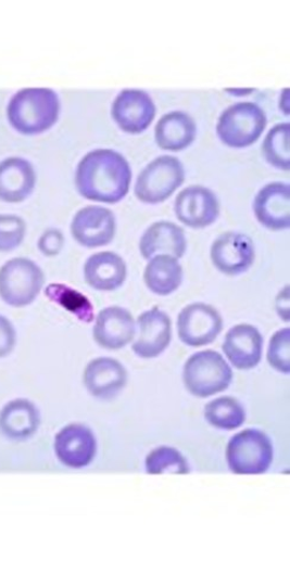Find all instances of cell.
<instances>
[{"label":"cell","mask_w":290,"mask_h":562,"mask_svg":"<svg viewBox=\"0 0 290 562\" xmlns=\"http://www.w3.org/2000/svg\"><path fill=\"white\" fill-rule=\"evenodd\" d=\"M133 170L127 159L112 150H97L83 157L76 173V186L86 200L114 204L129 191Z\"/></svg>","instance_id":"obj_1"},{"label":"cell","mask_w":290,"mask_h":562,"mask_svg":"<svg viewBox=\"0 0 290 562\" xmlns=\"http://www.w3.org/2000/svg\"><path fill=\"white\" fill-rule=\"evenodd\" d=\"M60 110V98L50 88H25L11 99L8 117L22 135L36 136L56 123Z\"/></svg>","instance_id":"obj_2"},{"label":"cell","mask_w":290,"mask_h":562,"mask_svg":"<svg viewBox=\"0 0 290 562\" xmlns=\"http://www.w3.org/2000/svg\"><path fill=\"white\" fill-rule=\"evenodd\" d=\"M234 379V372L222 355L202 350L192 355L184 367V383L190 394L206 398L225 392Z\"/></svg>","instance_id":"obj_3"},{"label":"cell","mask_w":290,"mask_h":562,"mask_svg":"<svg viewBox=\"0 0 290 562\" xmlns=\"http://www.w3.org/2000/svg\"><path fill=\"white\" fill-rule=\"evenodd\" d=\"M226 458L230 471L237 475H261L273 462L272 440L257 429H245L230 438Z\"/></svg>","instance_id":"obj_4"},{"label":"cell","mask_w":290,"mask_h":562,"mask_svg":"<svg viewBox=\"0 0 290 562\" xmlns=\"http://www.w3.org/2000/svg\"><path fill=\"white\" fill-rule=\"evenodd\" d=\"M267 117L254 102H239L224 111L216 131L220 140L234 148L252 145L263 136Z\"/></svg>","instance_id":"obj_5"},{"label":"cell","mask_w":290,"mask_h":562,"mask_svg":"<svg viewBox=\"0 0 290 562\" xmlns=\"http://www.w3.org/2000/svg\"><path fill=\"white\" fill-rule=\"evenodd\" d=\"M43 283L46 276L35 261L11 259L0 269V298L12 307H25L36 301Z\"/></svg>","instance_id":"obj_6"},{"label":"cell","mask_w":290,"mask_h":562,"mask_svg":"<svg viewBox=\"0 0 290 562\" xmlns=\"http://www.w3.org/2000/svg\"><path fill=\"white\" fill-rule=\"evenodd\" d=\"M185 181V169L179 158L156 157L138 176L136 196L149 204L168 200Z\"/></svg>","instance_id":"obj_7"},{"label":"cell","mask_w":290,"mask_h":562,"mask_svg":"<svg viewBox=\"0 0 290 562\" xmlns=\"http://www.w3.org/2000/svg\"><path fill=\"white\" fill-rule=\"evenodd\" d=\"M224 328L219 310L211 305L197 303L186 306L178 318V333L181 342L190 347L207 346L214 342Z\"/></svg>","instance_id":"obj_8"},{"label":"cell","mask_w":290,"mask_h":562,"mask_svg":"<svg viewBox=\"0 0 290 562\" xmlns=\"http://www.w3.org/2000/svg\"><path fill=\"white\" fill-rule=\"evenodd\" d=\"M211 258L215 268L224 274H241L251 268L255 259L253 242L243 233L225 232L214 241Z\"/></svg>","instance_id":"obj_9"},{"label":"cell","mask_w":290,"mask_h":562,"mask_svg":"<svg viewBox=\"0 0 290 562\" xmlns=\"http://www.w3.org/2000/svg\"><path fill=\"white\" fill-rule=\"evenodd\" d=\"M117 223L114 214L103 206H86L72 220L71 232L74 239L86 247L109 245L115 235Z\"/></svg>","instance_id":"obj_10"},{"label":"cell","mask_w":290,"mask_h":562,"mask_svg":"<svg viewBox=\"0 0 290 562\" xmlns=\"http://www.w3.org/2000/svg\"><path fill=\"white\" fill-rule=\"evenodd\" d=\"M176 214L182 225L202 229L219 217L220 205L209 188L192 186L184 189L176 200Z\"/></svg>","instance_id":"obj_11"},{"label":"cell","mask_w":290,"mask_h":562,"mask_svg":"<svg viewBox=\"0 0 290 562\" xmlns=\"http://www.w3.org/2000/svg\"><path fill=\"white\" fill-rule=\"evenodd\" d=\"M155 105L144 91L124 90L113 101L112 117L129 135L147 130L155 117Z\"/></svg>","instance_id":"obj_12"},{"label":"cell","mask_w":290,"mask_h":562,"mask_svg":"<svg viewBox=\"0 0 290 562\" xmlns=\"http://www.w3.org/2000/svg\"><path fill=\"white\" fill-rule=\"evenodd\" d=\"M54 450L64 465L81 469L90 465L97 454V440L90 427L70 424L56 434Z\"/></svg>","instance_id":"obj_13"},{"label":"cell","mask_w":290,"mask_h":562,"mask_svg":"<svg viewBox=\"0 0 290 562\" xmlns=\"http://www.w3.org/2000/svg\"><path fill=\"white\" fill-rule=\"evenodd\" d=\"M139 335L134 352L142 359H154L171 344L172 321L167 314L154 307L138 318Z\"/></svg>","instance_id":"obj_14"},{"label":"cell","mask_w":290,"mask_h":562,"mask_svg":"<svg viewBox=\"0 0 290 562\" xmlns=\"http://www.w3.org/2000/svg\"><path fill=\"white\" fill-rule=\"evenodd\" d=\"M136 336V322L127 309L119 306L108 307L98 315L93 337L101 347L110 350L122 349Z\"/></svg>","instance_id":"obj_15"},{"label":"cell","mask_w":290,"mask_h":562,"mask_svg":"<svg viewBox=\"0 0 290 562\" xmlns=\"http://www.w3.org/2000/svg\"><path fill=\"white\" fill-rule=\"evenodd\" d=\"M263 347V335L249 323L230 329L223 345L227 359L240 371H249L260 363Z\"/></svg>","instance_id":"obj_16"},{"label":"cell","mask_w":290,"mask_h":562,"mask_svg":"<svg viewBox=\"0 0 290 562\" xmlns=\"http://www.w3.org/2000/svg\"><path fill=\"white\" fill-rule=\"evenodd\" d=\"M254 213L261 225L279 231L290 226V189L288 184L274 182L259 191Z\"/></svg>","instance_id":"obj_17"},{"label":"cell","mask_w":290,"mask_h":562,"mask_svg":"<svg viewBox=\"0 0 290 562\" xmlns=\"http://www.w3.org/2000/svg\"><path fill=\"white\" fill-rule=\"evenodd\" d=\"M126 368L117 360L98 358L86 366L84 384L87 392L101 399L117 396L127 383Z\"/></svg>","instance_id":"obj_18"},{"label":"cell","mask_w":290,"mask_h":562,"mask_svg":"<svg viewBox=\"0 0 290 562\" xmlns=\"http://www.w3.org/2000/svg\"><path fill=\"white\" fill-rule=\"evenodd\" d=\"M35 187L36 171L30 162L21 157L0 162V201L21 203L33 194Z\"/></svg>","instance_id":"obj_19"},{"label":"cell","mask_w":290,"mask_h":562,"mask_svg":"<svg viewBox=\"0 0 290 562\" xmlns=\"http://www.w3.org/2000/svg\"><path fill=\"white\" fill-rule=\"evenodd\" d=\"M187 248L185 231L171 221L162 220L152 225L141 237L140 253L144 259L155 255H169L181 258Z\"/></svg>","instance_id":"obj_20"},{"label":"cell","mask_w":290,"mask_h":562,"mask_svg":"<svg viewBox=\"0 0 290 562\" xmlns=\"http://www.w3.org/2000/svg\"><path fill=\"white\" fill-rule=\"evenodd\" d=\"M84 276L86 283L97 291H115L125 283L126 263L119 255L110 253V251L99 253L87 259Z\"/></svg>","instance_id":"obj_21"},{"label":"cell","mask_w":290,"mask_h":562,"mask_svg":"<svg viewBox=\"0 0 290 562\" xmlns=\"http://www.w3.org/2000/svg\"><path fill=\"white\" fill-rule=\"evenodd\" d=\"M196 136L194 118L185 112L167 113L155 126V141L164 151H184L194 141Z\"/></svg>","instance_id":"obj_22"},{"label":"cell","mask_w":290,"mask_h":562,"mask_svg":"<svg viewBox=\"0 0 290 562\" xmlns=\"http://www.w3.org/2000/svg\"><path fill=\"white\" fill-rule=\"evenodd\" d=\"M37 407L26 398L13 399L0 411V432L12 439L31 437L39 427Z\"/></svg>","instance_id":"obj_23"},{"label":"cell","mask_w":290,"mask_h":562,"mask_svg":"<svg viewBox=\"0 0 290 562\" xmlns=\"http://www.w3.org/2000/svg\"><path fill=\"white\" fill-rule=\"evenodd\" d=\"M143 279L153 293L165 297L180 288L182 268L177 258L169 255H157L148 264Z\"/></svg>","instance_id":"obj_24"},{"label":"cell","mask_w":290,"mask_h":562,"mask_svg":"<svg viewBox=\"0 0 290 562\" xmlns=\"http://www.w3.org/2000/svg\"><path fill=\"white\" fill-rule=\"evenodd\" d=\"M205 419L223 431H236L244 423L245 411L237 398L224 396L206 405Z\"/></svg>","instance_id":"obj_25"},{"label":"cell","mask_w":290,"mask_h":562,"mask_svg":"<svg viewBox=\"0 0 290 562\" xmlns=\"http://www.w3.org/2000/svg\"><path fill=\"white\" fill-rule=\"evenodd\" d=\"M47 297L75 315L80 321L90 323L94 320L93 306L80 292L62 284H51L46 290Z\"/></svg>","instance_id":"obj_26"},{"label":"cell","mask_w":290,"mask_h":562,"mask_svg":"<svg viewBox=\"0 0 290 562\" xmlns=\"http://www.w3.org/2000/svg\"><path fill=\"white\" fill-rule=\"evenodd\" d=\"M144 467L150 475H188L191 472L190 464L181 452L171 447L152 450Z\"/></svg>","instance_id":"obj_27"},{"label":"cell","mask_w":290,"mask_h":562,"mask_svg":"<svg viewBox=\"0 0 290 562\" xmlns=\"http://www.w3.org/2000/svg\"><path fill=\"white\" fill-rule=\"evenodd\" d=\"M289 135L290 125L288 123L279 124L268 131L263 144L266 159L272 166L281 170L290 168Z\"/></svg>","instance_id":"obj_28"},{"label":"cell","mask_w":290,"mask_h":562,"mask_svg":"<svg viewBox=\"0 0 290 562\" xmlns=\"http://www.w3.org/2000/svg\"><path fill=\"white\" fill-rule=\"evenodd\" d=\"M26 225L23 218L14 215H0V253H10L24 241Z\"/></svg>","instance_id":"obj_29"},{"label":"cell","mask_w":290,"mask_h":562,"mask_svg":"<svg viewBox=\"0 0 290 562\" xmlns=\"http://www.w3.org/2000/svg\"><path fill=\"white\" fill-rule=\"evenodd\" d=\"M267 359L269 365L282 374L290 372V330L275 333L269 343Z\"/></svg>","instance_id":"obj_30"},{"label":"cell","mask_w":290,"mask_h":562,"mask_svg":"<svg viewBox=\"0 0 290 562\" xmlns=\"http://www.w3.org/2000/svg\"><path fill=\"white\" fill-rule=\"evenodd\" d=\"M64 246V234L60 230L51 229L43 232L38 242L42 255L53 257L61 254Z\"/></svg>","instance_id":"obj_31"},{"label":"cell","mask_w":290,"mask_h":562,"mask_svg":"<svg viewBox=\"0 0 290 562\" xmlns=\"http://www.w3.org/2000/svg\"><path fill=\"white\" fill-rule=\"evenodd\" d=\"M16 345V331L13 324L3 316H0V358H5Z\"/></svg>","instance_id":"obj_32"},{"label":"cell","mask_w":290,"mask_h":562,"mask_svg":"<svg viewBox=\"0 0 290 562\" xmlns=\"http://www.w3.org/2000/svg\"><path fill=\"white\" fill-rule=\"evenodd\" d=\"M277 309L285 321H289V286H286L277 299Z\"/></svg>","instance_id":"obj_33"},{"label":"cell","mask_w":290,"mask_h":562,"mask_svg":"<svg viewBox=\"0 0 290 562\" xmlns=\"http://www.w3.org/2000/svg\"><path fill=\"white\" fill-rule=\"evenodd\" d=\"M226 91L231 92V93H239V92H242V93H244L245 95H248V93H250V92H253V90H242V91H241V90H231V88H228V90H226Z\"/></svg>","instance_id":"obj_34"}]
</instances>
